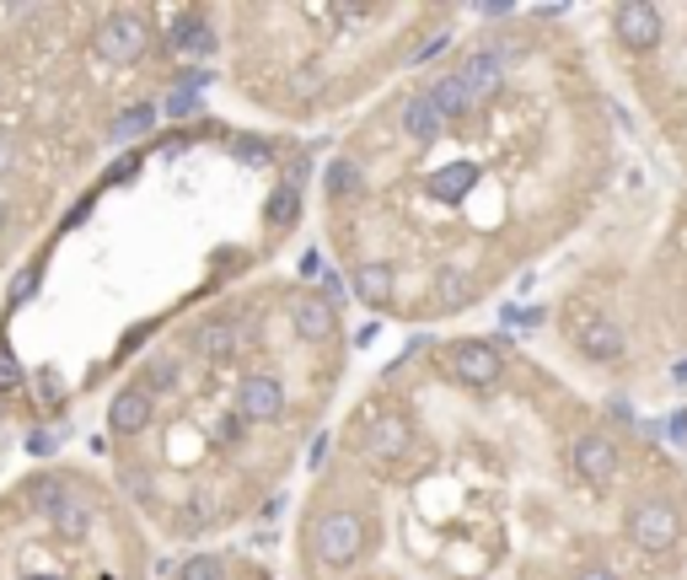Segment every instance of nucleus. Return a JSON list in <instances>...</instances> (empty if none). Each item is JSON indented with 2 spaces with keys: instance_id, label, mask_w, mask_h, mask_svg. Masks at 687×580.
Instances as JSON below:
<instances>
[{
  "instance_id": "obj_1",
  "label": "nucleus",
  "mask_w": 687,
  "mask_h": 580,
  "mask_svg": "<svg viewBox=\"0 0 687 580\" xmlns=\"http://www.w3.org/2000/svg\"><path fill=\"white\" fill-rule=\"evenodd\" d=\"M150 49V17L135 6H119V11H108L97 28H91V55L102 65H140Z\"/></svg>"
},
{
  "instance_id": "obj_2",
  "label": "nucleus",
  "mask_w": 687,
  "mask_h": 580,
  "mask_svg": "<svg viewBox=\"0 0 687 580\" xmlns=\"http://www.w3.org/2000/svg\"><path fill=\"white\" fill-rule=\"evenodd\" d=\"M628 538L650 553V559L677 553V543H683V511H677V500L671 494H645L628 511Z\"/></svg>"
},
{
  "instance_id": "obj_3",
  "label": "nucleus",
  "mask_w": 687,
  "mask_h": 580,
  "mask_svg": "<svg viewBox=\"0 0 687 580\" xmlns=\"http://www.w3.org/2000/svg\"><path fill=\"white\" fill-rule=\"evenodd\" d=\"M306 543H312V559H317V564L350 570L360 553H365V521H360L355 511H323V517L312 521Z\"/></svg>"
},
{
  "instance_id": "obj_4",
  "label": "nucleus",
  "mask_w": 687,
  "mask_h": 580,
  "mask_svg": "<svg viewBox=\"0 0 687 580\" xmlns=\"http://www.w3.org/2000/svg\"><path fill=\"white\" fill-rule=\"evenodd\" d=\"M569 338H575V350H580L586 361H597V366H618L628 355V334L607 312H569Z\"/></svg>"
},
{
  "instance_id": "obj_5",
  "label": "nucleus",
  "mask_w": 687,
  "mask_h": 580,
  "mask_svg": "<svg viewBox=\"0 0 687 580\" xmlns=\"http://www.w3.org/2000/svg\"><path fill=\"white\" fill-rule=\"evenodd\" d=\"M612 32H618L624 49L650 55V49H660V38H666V17H660V6H650V0H624L612 11Z\"/></svg>"
},
{
  "instance_id": "obj_6",
  "label": "nucleus",
  "mask_w": 687,
  "mask_h": 580,
  "mask_svg": "<svg viewBox=\"0 0 687 580\" xmlns=\"http://www.w3.org/2000/svg\"><path fill=\"white\" fill-rule=\"evenodd\" d=\"M451 376L462 387H494L506 376V355L489 338H457L451 344Z\"/></svg>"
},
{
  "instance_id": "obj_7",
  "label": "nucleus",
  "mask_w": 687,
  "mask_h": 580,
  "mask_svg": "<svg viewBox=\"0 0 687 580\" xmlns=\"http://www.w3.org/2000/svg\"><path fill=\"white\" fill-rule=\"evenodd\" d=\"M569 462H575V473H580L586 484H612V479H618V468H624V452H618V441H612V435L586 430V435L569 446Z\"/></svg>"
},
{
  "instance_id": "obj_8",
  "label": "nucleus",
  "mask_w": 687,
  "mask_h": 580,
  "mask_svg": "<svg viewBox=\"0 0 687 580\" xmlns=\"http://www.w3.org/2000/svg\"><path fill=\"white\" fill-rule=\"evenodd\" d=\"M237 414L247 425H274L279 414H285V387L264 376V371H253V376H242L237 387Z\"/></svg>"
},
{
  "instance_id": "obj_9",
  "label": "nucleus",
  "mask_w": 687,
  "mask_h": 580,
  "mask_svg": "<svg viewBox=\"0 0 687 580\" xmlns=\"http://www.w3.org/2000/svg\"><path fill=\"white\" fill-rule=\"evenodd\" d=\"M291 323H296V334L306 344H328L338 334V312H333V302L323 291H301L296 302H291Z\"/></svg>"
},
{
  "instance_id": "obj_10",
  "label": "nucleus",
  "mask_w": 687,
  "mask_h": 580,
  "mask_svg": "<svg viewBox=\"0 0 687 580\" xmlns=\"http://www.w3.org/2000/svg\"><path fill=\"white\" fill-rule=\"evenodd\" d=\"M398 124H403V135H409L414 146H435V140L446 135V114L435 108V97H430V92L409 97V102H403V114H398Z\"/></svg>"
},
{
  "instance_id": "obj_11",
  "label": "nucleus",
  "mask_w": 687,
  "mask_h": 580,
  "mask_svg": "<svg viewBox=\"0 0 687 580\" xmlns=\"http://www.w3.org/2000/svg\"><path fill=\"white\" fill-rule=\"evenodd\" d=\"M409 441H414V425H409L403 414H376V420L365 425V452L376 462H398L409 452Z\"/></svg>"
},
{
  "instance_id": "obj_12",
  "label": "nucleus",
  "mask_w": 687,
  "mask_h": 580,
  "mask_svg": "<svg viewBox=\"0 0 687 580\" xmlns=\"http://www.w3.org/2000/svg\"><path fill=\"white\" fill-rule=\"evenodd\" d=\"M167 49H173V60H209L215 55V28L199 11H183L173 32H167Z\"/></svg>"
},
{
  "instance_id": "obj_13",
  "label": "nucleus",
  "mask_w": 687,
  "mask_h": 580,
  "mask_svg": "<svg viewBox=\"0 0 687 580\" xmlns=\"http://www.w3.org/2000/svg\"><path fill=\"white\" fill-rule=\"evenodd\" d=\"M150 414H156L150 387H124V393H114V403H108V430H114V435H140V430H150Z\"/></svg>"
},
{
  "instance_id": "obj_14",
  "label": "nucleus",
  "mask_w": 687,
  "mask_h": 580,
  "mask_svg": "<svg viewBox=\"0 0 687 580\" xmlns=\"http://www.w3.org/2000/svg\"><path fill=\"white\" fill-rule=\"evenodd\" d=\"M457 76L468 81L473 102H489V97L506 87V60H500L494 49H479V55H468V60H462V70H457Z\"/></svg>"
},
{
  "instance_id": "obj_15",
  "label": "nucleus",
  "mask_w": 687,
  "mask_h": 580,
  "mask_svg": "<svg viewBox=\"0 0 687 580\" xmlns=\"http://www.w3.org/2000/svg\"><path fill=\"white\" fill-rule=\"evenodd\" d=\"M424 92L435 97V108H441L446 119H462V114H473V108H479V102H473V92H468V81H462L457 70H451V76H435Z\"/></svg>"
},
{
  "instance_id": "obj_16",
  "label": "nucleus",
  "mask_w": 687,
  "mask_h": 580,
  "mask_svg": "<svg viewBox=\"0 0 687 580\" xmlns=\"http://www.w3.org/2000/svg\"><path fill=\"white\" fill-rule=\"evenodd\" d=\"M91 521H97V517H91V505L81 500V494H70L60 511L49 517V527H55V538H65V543H81V538L91 532Z\"/></svg>"
},
{
  "instance_id": "obj_17",
  "label": "nucleus",
  "mask_w": 687,
  "mask_h": 580,
  "mask_svg": "<svg viewBox=\"0 0 687 580\" xmlns=\"http://www.w3.org/2000/svg\"><path fill=\"white\" fill-rule=\"evenodd\" d=\"M392 264H360L355 269V296L365 306H387L392 302Z\"/></svg>"
},
{
  "instance_id": "obj_18",
  "label": "nucleus",
  "mask_w": 687,
  "mask_h": 580,
  "mask_svg": "<svg viewBox=\"0 0 687 580\" xmlns=\"http://www.w3.org/2000/svg\"><path fill=\"white\" fill-rule=\"evenodd\" d=\"M264 220H269V232H291V226L301 220V188L274 184L269 205H264Z\"/></svg>"
},
{
  "instance_id": "obj_19",
  "label": "nucleus",
  "mask_w": 687,
  "mask_h": 580,
  "mask_svg": "<svg viewBox=\"0 0 687 580\" xmlns=\"http://www.w3.org/2000/svg\"><path fill=\"white\" fill-rule=\"evenodd\" d=\"M150 129H156V108H150V102H135V108H124L119 119H114V129H108V135H114V140H146Z\"/></svg>"
},
{
  "instance_id": "obj_20",
  "label": "nucleus",
  "mask_w": 687,
  "mask_h": 580,
  "mask_svg": "<svg viewBox=\"0 0 687 580\" xmlns=\"http://www.w3.org/2000/svg\"><path fill=\"white\" fill-rule=\"evenodd\" d=\"M28 500L43 511V517H55L65 500H70V489H65L60 473H38V479H28Z\"/></svg>"
},
{
  "instance_id": "obj_21",
  "label": "nucleus",
  "mask_w": 687,
  "mask_h": 580,
  "mask_svg": "<svg viewBox=\"0 0 687 580\" xmlns=\"http://www.w3.org/2000/svg\"><path fill=\"white\" fill-rule=\"evenodd\" d=\"M242 323L237 317H220V323H209L205 328V355L209 361H232V355H237V344H242Z\"/></svg>"
},
{
  "instance_id": "obj_22",
  "label": "nucleus",
  "mask_w": 687,
  "mask_h": 580,
  "mask_svg": "<svg viewBox=\"0 0 687 580\" xmlns=\"http://www.w3.org/2000/svg\"><path fill=\"white\" fill-rule=\"evenodd\" d=\"M468 296H473V279L462 275V269H441V275H435V306H441V312L468 306Z\"/></svg>"
},
{
  "instance_id": "obj_23",
  "label": "nucleus",
  "mask_w": 687,
  "mask_h": 580,
  "mask_svg": "<svg viewBox=\"0 0 687 580\" xmlns=\"http://www.w3.org/2000/svg\"><path fill=\"white\" fill-rule=\"evenodd\" d=\"M473 178H479V173H473L468 161H457L451 173H435V178H430V194H435V199H462V194L473 188Z\"/></svg>"
},
{
  "instance_id": "obj_24",
  "label": "nucleus",
  "mask_w": 687,
  "mask_h": 580,
  "mask_svg": "<svg viewBox=\"0 0 687 580\" xmlns=\"http://www.w3.org/2000/svg\"><path fill=\"white\" fill-rule=\"evenodd\" d=\"M355 194H360V161L338 156L328 167V199H355Z\"/></svg>"
},
{
  "instance_id": "obj_25",
  "label": "nucleus",
  "mask_w": 687,
  "mask_h": 580,
  "mask_svg": "<svg viewBox=\"0 0 687 580\" xmlns=\"http://www.w3.org/2000/svg\"><path fill=\"white\" fill-rule=\"evenodd\" d=\"M178 580H226V559L220 553H194L178 570Z\"/></svg>"
},
{
  "instance_id": "obj_26",
  "label": "nucleus",
  "mask_w": 687,
  "mask_h": 580,
  "mask_svg": "<svg viewBox=\"0 0 687 580\" xmlns=\"http://www.w3.org/2000/svg\"><path fill=\"white\" fill-rule=\"evenodd\" d=\"M232 151H237L242 161H253V167H269V161H274V146H269V140H258V135H237V140H232Z\"/></svg>"
},
{
  "instance_id": "obj_27",
  "label": "nucleus",
  "mask_w": 687,
  "mask_h": 580,
  "mask_svg": "<svg viewBox=\"0 0 687 580\" xmlns=\"http://www.w3.org/2000/svg\"><path fill=\"white\" fill-rule=\"evenodd\" d=\"M173 382H178V361H173V355H156V361L146 366V387L150 393H167Z\"/></svg>"
},
{
  "instance_id": "obj_28",
  "label": "nucleus",
  "mask_w": 687,
  "mask_h": 580,
  "mask_svg": "<svg viewBox=\"0 0 687 580\" xmlns=\"http://www.w3.org/2000/svg\"><path fill=\"white\" fill-rule=\"evenodd\" d=\"M17 387H22V366H17V355H11V350H0V397L17 393Z\"/></svg>"
},
{
  "instance_id": "obj_29",
  "label": "nucleus",
  "mask_w": 687,
  "mask_h": 580,
  "mask_svg": "<svg viewBox=\"0 0 687 580\" xmlns=\"http://www.w3.org/2000/svg\"><path fill=\"white\" fill-rule=\"evenodd\" d=\"M60 441H65V430H32V435H28V452H32V458H49Z\"/></svg>"
},
{
  "instance_id": "obj_30",
  "label": "nucleus",
  "mask_w": 687,
  "mask_h": 580,
  "mask_svg": "<svg viewBox=\"0 0 687 580\" xmlns=\"http://www.w3.org/2000/svg\"><path fill=\"white\" fill-rule=\"evenodd\" d=\"M124 489H129L135 500H150V494H156V484H150L146 468H124Z\"/></svg>"
},
{
  "instance_id": "obj_31",
  "label": "nucleus",
  "mask_w": 687,
  "mask_h": 580,
  "mask_svg": "<svg viewBox=\"0 0 687 580\" xmlns=\"http://www.w3.org/2000/svg\"><path fill=\"white\" fill-rule=\"evenodd\" d=\"M194 108H199V92H183V87L167 92V114H173V119H188Z\"/></svg>"
},
{
  "instance_id": "obj_32",
  "label": "nucleus",
  "mask_w": 687,
  "mask_h": 580,
  "mask_svg": "<svg viewBox=\"0 0 687 580\" xmlns=\"http://www.w3.org/2000/svg\"><path fill=\"white\" fill-rule=\"evenodd\" d=\"M32 285H38V264H32V269H22V275L11 279V306H28V302H32Z\"/></svg>"
},
{
  "instance_id": "obj_33",
  "label": "nucleus",
  "mask_w": 687,
  "mask_h": 580,
  "mask_svg": "<svg viewBox=\"0 0 687 580\" xmlns=\"http://www.w3.org/2000/svg\"><path fill=\"white\" fill-rule=\"evenodd\" d=\"M446 43H451V32H446V28H435V32H430V38H424V43H419V49H414V55H409V60H414V65H424V60H430V55H441Z\"/></svg>"
},
{
  "instance_id": "obj_34",
  "label": "nucleus",
  "mask_w": 687,
  "mask_h": 580,
  "mask_svg": "<svg viewBox=\"0 0 687 580\" xmlns=\"http://www.w3.org/2000/svg\"><path fill=\"white\" fill-rule=\"evenodd\" d=\"M17 156H22V140L0 124V173H11V167H17Z\"/></svg>"
},
{
  "instance_id": "obj_35",
  "label": "nucleus",
  "mask_w": 687,
  "mask_h": 580,
  "mask_svg": "<svg viewBox=\"0 0 687 580\" xmlns=\"http://www.w3.org/2000/svg\"><path fill=\"white\" fill-rule=\"evenodd\" d=\"M38 397H43L49 409L60 403V397H65V382H60V371H43V376H38Z\"/></svg>"
},
{
  "instance_id": "obj_36",
  "label": "nucleus",
  "mask_w": 687,
  "mask_h": 580,
  "mask_svg": "<svg viewBox=\"0 0 687 580\" xmlns=\"http://www.w3.org/2000/svg\"><path fill=\"white\" fill-rule=\"evenodd\" d=\"M215 435H220V441H237V435H242V414H226V420H220V430H215Z\"/></svg>"
},
{
  "instance_id": "obj_37",
  "label": "nucleus",
  "mask_w": 687,
  "mask_h": 580,
  "mask_svg": "<svg viewBox=\"0 0 687 580\" xmlns=\"http://www.w3.org/2000/svg\"><path fill=\"white\" fill-rule=\"evenodd\" d=\"M575 580H624V576H612L607 564H586V570H580V576H575Z\"/></svg>"
},
{
  "instance_id": "obj_38",
  "label": "nucleus",
  "mask_w": 687,
  "mask_h": 580,
  "mask_svg": "<svg viewBox=\"0 0 687 580\" xmlns=\"http://www.w3.org/2000/svg\"><path fill=\"white\" fill-rule=\"evenodd\" d=\"M323 296H328V302H338V296H344V279L328 275V279H323Z\"/></svg>"
},
{
  "instance_id": "obj_39",
  "label": "nucleus",
  "mask_w": 687,
  "mask_h": 580,
  "mask_svg": "<svg viewBox=\"0 0 687 580\" xmlns=\"http://www.w3.org/2000/svg\"><path fill=\"white\" fill-rule=\"evenodd\" d=\"M6 220H11V205H6V194H0V232H6Z\"/></svg>"
},
{
  "instance_id": "obj_40",
  "label": "nucleus",
  "mask_w": 687,
  "mask_h": 580,
  "mask_svg": "<svg viewBox=\"0 0 687 580\" xmlns=\"http://www.w3.org/2000/svg\"><path fill=\"white\" fill-rule=\"evenodd\" d=\"M22 580H60V576H22Z\"/></svg>"
}]
</instances>
